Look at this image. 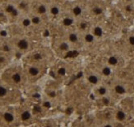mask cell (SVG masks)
<instances>
[{
    "label": "cell",
    "instance_id": "25",
    "mask_svg": "<svg viewBox=\"0 0 134 127\" xmlns=\"http://www.w3.org/2000/svg\"><path fill=\"white\" fill-rule=\"evenodd\" d=\"M43 59H44V56H43V55L41 53L37 52L33 55V60L36 61V64H40Z\"/></svg>",
    "mask_w": 134,
    "mask_h": 127
},
{
    "label": "cell",
    "instance_id": "13",
    "mask_svg": "<svg viewBox=\"0 0 134 127\" xmlns=\"http://www.w3.org/2000/svg\"><path fill=\"white\" fill-rule=\"evenodd\" d=\"M8 78H9L12 81V84L15 85H20L22 83L23 80H24V74L21 71V69H18V68H14V69L12 70L11 74L8 75Z\"/></svg>",
    "mask_w": 134,
    "mask_h": 127
},
{
    "label": "cell",
    "instance_id": "14",
    "mask_svg": "<svg viewBox=\"0 0 134 127\" xmlns=\"http://www.w3.org/2000/svg\"><path fill=\"white\" fill-rule=\"evenodd\" d=\"M13 46L16 48V50H18V51L22 52V51H29L30 47H31V42L27 38L20 37L15 40V41L13 42Z\"/></svg>",
    "mask_w": 134,
    "mask_h": 127
},
{
    "label": "cell",
    "instance_id": "16",
    "mask_svg": "<svg viewBox=\"0 0 134 127\" xmlns=\"http://www.w3.org/2000/svg\"><path fill=\"white\" fill-rule=\"evenodd\" d=\"M26 74H27L28 78H36L41 75V71L43 70V68L39 66L37 64H31L30 65H27L26 67Z\"/></svg>",
    "mask_w": 134,
    "mask_h": 127
},
{
    "label": "cell",
    "instance_id": "22",
    "mask_svg": "<svg viewBox=\"0 0 134 127\" xmlns=\"http://www.w3.org/2000/svg\"><path fill=\"white\" fill-rule=\"evenodd\" d=\"M20 24L24 28H29L31 26H33L31 17L28 16H24L21 18H20Z\"/></svg>",
    "mask_w": 134,
    "mask_h": 127
},
{
    "label": "cell",
    "instance_id": "9",
    "mask_svg": "<svg viewBox=\"0 0 134 127\" xmlns=\"http://www.w3.org/2000/svg\"><path fill=\"white\" fill-rule=\"evenodd\" d=\"M64 13V9H63V5L59 4V3H53L48 4V15L51 16L54 18H58L62 16Z\"/></svg>",
    "mask_w": 134,
    "mask_h": 127
},
{
    "label": "cell",
    "instance_id": "32",
    "mask_svg": "<svg viewBox=\"0 0 134 127\" xmlns=\"http://www.w3.org/2000/svg\"><path fill=\"white\" fill-rule=\"evenodd\" d=\"M0 1H2V2H7V3H8V2H9V0H0Z\"/></svg>",
    "mask_w": 134,
    "mask_h": 127
},
{
    "label": "cell",
    "instance_id": "2",
    "mask_svg": "<svg viewBox=\"0 0 134 127\" xmlns=\"http://www.w3.org/2000/svg\"><path fill=\"white\" fill-rule=\"evenodd\" d=\"M63 38L69 43L75 51L83 50V43L81 32L77 29H72L63 31L62 35Z\"/></svg>",
    "mask_w": 134,
    "mask_h": 127
},
{
    "label": "cell",
    "instance_id": "19",
    "mask_svg": "<svg viewBox=\"0 0 134 127\" xmlns=\"http://www.w3.org/2000/svg\"><path fill=\"white\" fill-rule=\"evenodd\" d=\"M69 127H90V126L86 116H83V117L78 118L73 121Z\"/></svg>",
    "mask_w": 134,
    "mask_h": 127
},
{
    "label": "cell",
    "instance_id": "11",
    "mask_svg": "<svg viewBox=\"0 0 134 127\" xmlns=\"http://www.w3.org/2000/svg\"><path fill=\"white\" fill-rule=\"evenodd\" d=\"M99 73L100 75L102 77L103 79H108L112 77V75L114 74V68L110 67V65H108L107 64L104 63L102 64L100 66H96V67H93Z\"/></svg>",
    "mask_w": 134,
    "mask_h": 127
},
{
    "label": "cell",
    "instance_id": "20",
    "mask_svg": "<svg viewBox=\"0 0 134 127\" xmlns=\"http://www.w3.org/2000/svg\"><path fill=\"white\" fill-rule=\"evenodd\" d=\"M105 63L114 68L119 64V57L118 55H111L108 56V58H107L106 61Z\"/></svg>",
    "mask_w": 134,
    "mask_h": 127
},
{
    "label": "cell",
    "instance_id": "4",
    "mask_svg": "<svg viewBox=\"0 0 134 127\" xmlns=\"http://www.w3.org/2000/svg\"><path fill=\"white\" fill-rule=\"evenodd\" d=\"M58 21H59L60 26L63 29V31H66L72 29H77V21L74 17H73L71 15L65 13V12L59 17Z\"/></svg>",
    "mask_w": 134,
    "mask_h": 127
},
{
    "label": "cell",
    "instance_id": "1",
    "mask_svg": "<svg viewBox=\"0 0 134 127\" xmlns=\"http://www.w3.org/2000/svg\"><path fill=\"white\" fill-rule=\"evenodd\" d=\"M63 9L77 21L86 19L87 16L86 0H68L63 4Z\"/></svg>",
    "mask_w": 134,
    "mask_h": 127
},
{
    "label": "cell",
    "instance_id": "33",
    "mask_svg": "<svg viewBox=\"0 0 134 127\" xmlns=\"http://www.w3.org/2000/svg\"><path fill=\"white\" fill-rule=\"evenodd\" d=\"M131 127H134V123H133V125H132V126H131Z\"/></svg>",
    "mask_w": 134,
    "mask_h": 127
},
{
    "label": "cell",
    "instance_id": "10",
    "mask_svg": "<svg viewBox=\"0 0 134 127\" xmlns=\"http://www.w3.org/2000/svg\"><path fill=\"white\" fill-rule=\"evenodd\" d=\"M57 48H58V52L61 55H63V57H65V56H67L68 55H69L71 52L75 51L74 50H73V48L72 47L71 45H70L63 36H61V37L58 39Z\"/></svg>",
    "mask_w": 134,
    "mask_h": 127
},
{
    "label": "cell",
    "instance_id": "7",
    "mask_svg": "<svg viewBox=\"0 0 134 127\" xmlns=\"http://www.w3.org/2000/svg\"><path fill=\"white\" fill-rule=\"evenodd\" d=\"M81 35V39H82L83 43V49L86 48L92 47L95 46V44L97 43L98 40L95 38V36L90 32L89 29L85 30V31H79Z\"/></svg>",
    "mask_w": 134,
    "mask_h": 127
},
{
    "label": "cell",
    "instance_id": "27",
    "mask_svg": "<svg viewBox=\"0 0 134 127\" xmlns=\"http://www.w3.org/2000/svg\"><path fill=\"white\" fill-rule=\"evenodd\" d=\"M98 122V121H97ZM100 127H114V123L110 121H104L98 122Z\"/></svg>",
    "mask_w": 134,
    "mask_h": 127
},
{
    "label": "cell",
    "instance_id": "34",
    "mask_svg": "<svg viewBox=\"0 0 134 127\" xmlns=\"http://www.w3.org/2000/svg\"><path fill=\"white\" fill-rule=\"evenodd\" d=\"M133 5H134V0H133Z\"/></svg>",
    "mask_w": 134,
    "mask_h": 127
},
{
    "label": "cell",
    "instance_id": "26",
    "mask_svg": "<svg viewBox=\"0 0 134 127\" xmlns=\"http://www.w3.org/2000/svg\"><path fill=\"white\" fill-rule=\"evenodd\" d=\"M123 9L127 13H132L134 11V5L133 3H124Z\"/></svg>",
    "mask_w": 134,
    "mask_h": 127
},
{
    "label": "cell",
    "instance_id": "18",
    "mask_svg": "<svg viewBox=\"0 0 134 127\" xmlns=\"http://www.w3.org/2000/svg\"><path fill=\"white\" fill-rule=\"evenodd\" d=\"M36 14L38 16H41L43 17V16L48 15V4L44 3H40L36 5Z\"/></svg>",
    "mask_w": 134,
    "mask_h": 127
},
{
    "label": "cell",
    "instance_id": "28",
    "mask_svg": "<svg viewBox=\"0 0 134 127\" xmlns=\"http://www.w3.org/2000/svg\"><path fill=\"white\" fill-rule=\"evenodd\" d=\"M7 62H8V55L0 52V66L6 64Z\"/></svg>",
    "mask_w": 134,
    "mask_h": 127
},
{
    "label": "cell",
    "instance_id": "29",
    "mask_svg": "<svg viewBox=\"0 0 134 127\" xmlns=\"http://www.w3.org/2000/svg\"><path fill=\"white\" fill-rule=\"evenodd\" d=\"M128 43L131 47H134V35H130L128 37Z\"/></svg>",
    "mask_w": 134,
    "mask_h": 127
},
{
    "label": "cell",
    "instance_id": "5",
    "mask_svg": "<svg viewBox=\"0 0 134 127\" xmlns=\"http://www.w3.org/2000/svg\"><path fill=\"white\" fill-rule=\"evenodd\" d=\"M111 95L110 93V88L107 84L104 83L97 85L91 88V97H93L94 99H100L104 97Z\"/></svg>",
    "mask_w": 134,
    "mask_h": 127
},
{
    "label": "cell",
    "instance_id": "31",
    "mask_svg": "<svg viewBox=\"0 0 134 127\" xmlns=\"http://www.w3.org/2000/svg\"><path fill=\"white\" fill-rule=\"evenodd\" d=\"M3 18H7V16L5 14L4 11H1L0 10V19H3Z\"/></svg>",
    "mask_w": 134,
    "mask_h": 127
},
{
    "label": "cell",
    "instance_id": "6",
    "mask_svg": "<svg viewBox=\"0 0 134 127\" xmlns=\"http://www.w3.org/2000/svg\"><path fill=\"white\" fill-rule=\"evenodd\" d=\"M71 63H63V65L56 70V76L59 78H68L69 79L74 73V68Z\"/></svg>",
    "mask_w": 134,
    "mask_h": 127
},
{
    "label": "cell",
    "instance_id": "21",
    "mask_svg": "<svg viewBox=\"0 0 134 127\" xmlns=\"http://www.w3.org/2000/svg\"><path fill=\"white\" fill-rule=\"evenodd\" d=\"M12 92V89L2 83H0V99H5L8 98L10 97V93Z\"/></svg>",
    "mask_w": 134,
    "mask_h": 127
},
{
    "label": "cell",
    "instance_id": "24",
    "mask_svg": "<svg viewBox=\"0 0 134 127\" xmlns=\"http://www.w3.org/2000/svg\"><path fill=\"white\" fill-rule=\"evenodd\" d=\"M31 118V113L30 111H28V110H25V111H23L22 112H21V116H20V119H21V121H29L30 119Z\"/></svg>",
    "mask_w": 134,
    "mask_h": 127
},
{
    "label": "cell",
    "instance_id": "23",
    "mask_svg": "<svg viewBox=\"0 0 134 127\" xmlns=\"http://www.w3.org/2000/svg\"><path fill=\"white\" fill-rule=\"evenodd\" d=\"M3 119L8 124H12L15 121V115L10 111H5L3 114Z\"/></svg>",
    "mask_w": 134,
    "mask_h": 127
},
{
    "label": "cell",
    "instance_id": "30",
    "mask_svg": "<svg viewBox=\"0 0 134 127\" xmlns=\"http://www.w3.org/2000/svg\"><path fill=\"white\" fill-rule=\"evenodd\" d=\"M58 95V92L56 90H51L48 93V96L50 98H55Z\"/></svg>",
    "mask_w": 134,
    "mask_h": 127
},
{
    "label": "cell",
    "instance_id": "12",
    "mask_svg": "<svg viewBox=\"0 0 134 127\" xmlns=\"http://www.w3.org/2000/svg\"><path fill=\"white\" fill-rule=\"evenodd\" d=\"M114 122L117 124H123L128 121V114L123 108H117L113 113Z\"/></svg>",
    "mask_w": 134,
    "mask_h": 127
},
{
    "label": "cell",
    "instance_id": "3",
    "mask_svg": "<svg viewBox=\"0 0 134 127\" xmlns=\"http://www.w3.org/2000/svg\"><path fill=\"white\" fill-rule=\"evenodd\" d=\"M82 79L90 88L103 83L104 79L92 66H86L82 70Z\"/></svg>",
    "mask_w": 134,
    "mask_h": 127
},
{
    "label": "cell",
    "instance_id": "15",
    "mask_svg": "<svg viewBox=\"0 0 134 127\" xmlns=\"http://www.w3.org/2000/svg\"><path fill=\"white\" fill-rule=\"evenodd\" d=\"M111 92H113L118 97H124L128 93V88L124 83L118 82V83H114L112 88H110V93Z\"/></svg>",
    "mask_w": 134,
    "mask_h": 127
},
{
    "label": "cell",
    "instance_id": "17",
    "mask_svg": "<svg viewBox=\"0 0 134 127\" xmlns=\"http://www.w3.org/2000/svg\"><path fill=\"white\" fill-rule=\"evenodd\" d=\"M89 30L90 32L95 36L97 40H100L105 36V29L100 24H91L90 25Z\"/></svg>",
    "mask_w": 134,
    "mask_h": 127
},
{
    "label": "cell",
    "instance_id": "8",
    "mask_svg": "<svg viewBox=\"0 0 134 127\" xmlns=\"http://www.w3.org/2000/svg\"><path fill=\"white\" fill-rule=\"evenodd\" d=\"M87 15L93 17H100L105 13V8L99 3H86Z\"/></svg>",
    "mask_w": 134,
    "mask_h": 127
}]
</instances>
